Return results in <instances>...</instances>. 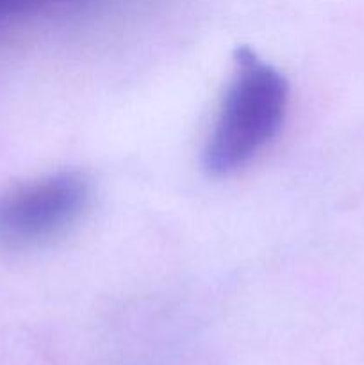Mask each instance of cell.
Masks as SVG:
<instances>
[{
  "label": "cell",
  "instance_id": "cell-1",
  "mask_svg": "<svg viewBox=\"0 0 364 365\" xmlns=\"http://www.w3.org/2000/svg\"><path fill=\"white\" fill-rule=\"evenodd\" d=\"M288 100V82L280 71L252 50H239L234 75L203 150L207 171L234 173L263 152L280 130Z\"/></svg>",
  "mask_w": 364,
  "mask_h": 365
},
{
  "label": "cell",
  "instance_id": "cell-2",
  "mask_svg": "<svg viewBox=\"0 0 364 365\" xmlns=\"http://www.w3.org/2000/svg\"><path fill=\"white\" fill-rule=\"evenodd\" d=\"M91 200L89 182L61 171L0 196V246L24 248L63 234L77 223Z\"/></svg>",
  "mask_w": 364,
  "mask_h": 365
},
{
  "label": "cell",
  "instance_id": "cell-3",
  "mask_svg": "<svg viewBox=\"0 0 364 365\" xmlns=\"http://www.w3.org/2000/svg\"><path fill=\"white\" fill-rule=\"evenodd\" d=\"M64 0H0V27Z\"/></svg>",
  "mask_w": 364,
  "mask_h": 365
}]
</instances>
